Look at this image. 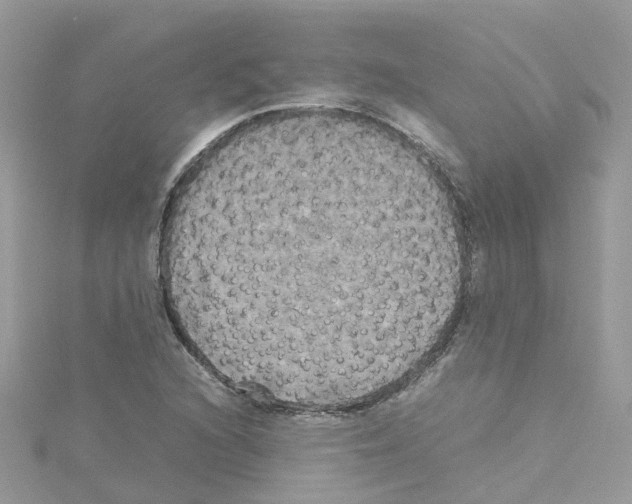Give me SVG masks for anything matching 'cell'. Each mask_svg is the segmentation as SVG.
I'll use <instances>...</instances> for the list:
<instances>
[{
  "label": "cell",
  "mask_w": 632,
  "mask_h": 504,
  "mask_svg": "<svg viewBox=\"0 0 632 504\" xmlns=\"http://www.w3.org/2000/svg\"><path fill=\"white\" fill-rule=\"evenodd\" d=\"M399 172L356 141L293 135L236 147L185 188L159 260L217 368L333 382L393 345L403 286L449 255L444 232L409 224Z\"/></svg>",
  "instance_id": "obj_1"
}]
</instances>
